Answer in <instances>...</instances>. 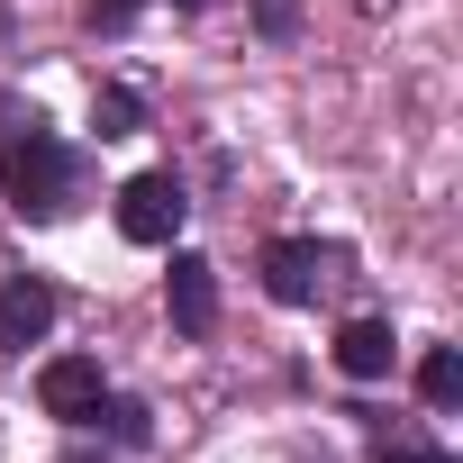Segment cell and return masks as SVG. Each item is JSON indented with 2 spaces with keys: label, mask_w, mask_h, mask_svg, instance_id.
Instances as JSON below:
<instances>
[{
  "label": "cell",
  "mask_w": 463,
  "mask_h": 463,
  "mask_svg": "<svg viewBox=\"0 0 463 463\" xmlns=\"http://www.w3.org/2000/svg\"><path fill=\"white\" fill-rule=\"evenodd\" d=\"M0 191H10V209L19 218H64L73 209V191H82V164H73V146L64 137H46V118L28 109H0Z\"/></svg>",
  "instance_id": "6da1fadb"
},
{
  "label": "cell",
  "mask_w": 463,
  "mask_h": 463,
  "mask_svg": "<svg viewBox=\"0 0 463 463\" xmlns=\"http://www.w3.org/2000/svg\"><path fill=\"white\" fill-rule=\"evenodd\" d=\"M182 218H191L182 173H137V182L118 191V237H128V246H173Z\"/></svg>",
  "instance_id": "7a4b0ae2"
},
{
  "label": "cell",
  "mask_w": 463,
  "mask_h": 463,
  "mask_svg": "<svg viewBox=\"0 0 463 463\" xmlns=\"http://www.w3.org/2000/svg\"><path fill=\"white\" fill-rule=\"evenodd\" d=\"M336 264H345V246H318V237H273V246H264V291H273L282 309H309V300L336 282Z\"/></svg>",
  "instance_id": "3957f363"
},
{
  "label": "cell",
  "mask_w": 463,
  "mask_h": 463,
  "mask_svg": "<svg viewBox=\"0 0 463 463\" xmlns=\"http://www.w3.org/2000/svg\"><path fill=\"white\" fill-rule=\"evenodd\" d=\"M37 400H46V418H55V427H91V418H100V400H109V382H100V364H91V354H55V364L37 373Z\"/></svg>",
  "instance_id": "277c9868"
},
{
  "label": "cell",
  "mask_w": 463,
  "mask_h": 463,
  "mask_svg": "<svg viewBox=\"0 0 463 463\" xmlns=\"http://www.w3.org/2000/svg\"><path fill=\"white\" fill-rule=\"evenodd\" d=\"M55 327V282L46 273H10L0 282V354H28Z\"/></svg>",
  "instance_id": "5b68a950"
},
{
  "label": "cell",
  "mask_w": 463,
  "mask_h": 463,
  "mask_svg": "<svg viewBox=\"0 0 463 463\" xmlns=\"http://www.w3.org/2000/svg\"><path fill=\"white\" fill-rule=\"evenodd\" d=\"M173 327L182 336H209L218 327V273L200 255H173Z\"/></svg>",
  "instance_id": "8992f818"
},
{
  "label": "cell",
  "mask_w": 463,
  "mask_h": 463,
  "mask_svg": "<svg viewBox=\"0 0 463 463\" xmlns=\"http://www.w3.org/2000/svg\"><path fill=\"white\" fill-rule=\"evenodd\" d=\"M391 354H400V345H391L382 318H345V336H336V373H345V382H382Z\"/></svg>",
  "instance_id": "52a82bcc"
},
{
  "label": "cell",
  "mask_w": 463,
  "mask_h": 463,
  "mask_svg": "<svg viewBox=\"0 0 463 463\" xmlns=\"http://www.w3.org/2000/svg\"><path fill=\"white\" fill-rule=\"evenodd\" d=\"M373 463H454L427 427H409V418H391V427H373Z\"/></svg>",
  "instance_id": "ba28073f"
},
{
  "label": "cell",
  "mask_w": 463,
  "mask_h": 463,
  "mask_svg": "<svg viewBox=\"0 0 463 463\" xmlns=\"http://www.w3.org/2000/svg\"><path fill=\"white\" fill-rule=\"evenodd\" d=\"M137 118H146V100H137L128 82H100V91H91V128H100V137H137Z\"/></svg>",
  "instance_id": "9c48e42d"
},
{
  "label": "cell",
  "mask_w": 463,
  "mask_h": 463,
  "mask_svg": "<svg viewBox=\"0 0 463 463\" xmlns=\"http://www.w3.org/2000/svg\"><path fill=\"white\" fill-rule=\"evenodd\" d=\"M418 400H427V409H454V400H463V354H454V345H436V354L418 364Z\"/></svg>",
  "instance_id": "30bf717a"
},
{
  "label": "cell",
  "mask_w": 463,
  "mask_h": 463,
  "mask_svg": "<svg viewBox=\"0 0 463 463\" xmlns=\"http://www.w3.org/2000/svg\"><path fill=\"white\" fill-rule=\"evenodd\" d=\"M100 418H109V436H118V445H146V436H155V418H146L137 400H100ZM100 418H91V427H100Z\"/></svg>",
  "instance_id": "8fae6325"
},
{
  "label": "cell",
  "mask_w": 463,
  "mask_h": 463,
  "mask_svg": "<svg viewBox=\"0 0 463 463\" xmlns=\"http://www.w3.org/2000/svg\"><path fill=\"white\" fill-rule=\"evenodd\" d=\"M137 10H146V0H82V19H91V28H128Z\"/></svg>",
  "instance_id": "7c38bea8"
},
{
  "label": "cell",
  "mask_w": 463,
  "mask_h": 463,
  "mask_svg": "<svg viewBox=\"0 0 463 463\" xmlns=\"http://www.w3.org/2000/svg\"><path fill=\"white\" fill-rule=\"evenodd\" d=\"M300 28V0H264V37H291Z\"/></svg>",
  "instance_id": "4fadbf2b"
},
{
  "label": "cell",
  "mask_w": 463,
  "mask_h": 463,
  "mask_svg": "<svg viewBox=\"0 0 463 463\" xmlns=\"http://www.w3.org/2000/svg\"><path fill=\"white\" fill-rule=\"evenodd\" d=\"M64 463H100V454H64Z\"/></svg>",
  "instance_id": "5bb4252c"
},
{
  "label": "cell",
  "mask_w": 463,
  "mask_h": 463,
  "mask_svg": "<svg viewBox=\"0 0 463 463\" xmlns=\"http://www.w3.org/2000/svg\"><path fill=\"white\" fill-rule=\"evenodd\" d=\"M173 10H200V0H173Z\"/></svg>",
  "instance_id": "9a60e30c"
},
{
  "label": "cell",
  "mask_w": 463,
  "mask_h": 463,
  "mask_svg": "<svg viewBox=\"0 0 463 463\" xmlns=\"http://www.w3.org/2000/svg\"><path fill=\"white\" fill-rule=\"evenodd\" d=\"M0 37H10V10H0Z\"/></svg>",
  "instance_id": "2e32d148"
},
{
  "label": "cell",
  "mask_w": 463,
  "mask_h": 463,
  "mask_svg": "<svg viewBox=\"0 0 463 463\" xmlns=\"http://www.w3.org/2000/svg\"><path fill=\"white\" fill-rule=\"evenodd\" d=\"M300 463H327V454H300Z\"/></svg>",
  "instance_id": "e0dca14e"
}]
</instances>
